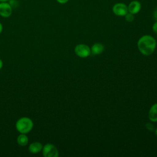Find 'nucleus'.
Masks as SVG:
<instances>
[{
	"label": "nucleus",
	"instance_id": "obj_1",
	"mask_svg": "<svg viewBox=\"0 0 157 157\" xmlns=\"http://www.w3.org/2000/svg\"><path fill=\"white\" fill-rule=\"evenodd\" d=\"M156 40L150 35L145 34L140 37L137 42V46L141 54L150 56L153 53L156 47Z\"/></svg>",
	"mask_w": 157,
	"mask_h": 157
},
{
	"label": "nucleus",
	"instance_id": "obj_2",
	"mask_svg": "<svg viewBox=\"0 0 157 157\" xmlns=\"http://www.w3.org/2000/svg\"><path fill=\"white\" fill-rule=\"evenodd\" d=\"M33 127V121L28 117H21L15 123V128L19 133L28 134L31 131Z\"/></svg>",
	"mask_w": 157,
	"mask_h": 157
},
{
	"label": "nucleus",
	"instance_id": "obj_3",
	"mask_svg": "<svg viewBox=\"0 0 157 157\" xmlns=\"http://www.w3.org/2000/svg\"><path fill=\"white\" fill-rule=\"evenodd\" d=\"M41 152L44 157H58L59 156V151L57 147L51 143L43 145Z\"/></svg>",
	"mask_w": 157,
	"mask_h": 157
},
{
	"label": "nucleus",
	"instance_id": "obj_4",
	"mask_svg": "<svg viewBox=\"0 0 157 157\" xmlns=\"http://www.w3.org/2000/svg\"><path fill=\"white\" fill-rule=\"evenodd\" d=\"M74 52L80 58H87L91 55V48L86 44H78L75 47Z\"/></svg>",
	"mask_w": 157,
	"mask_h": 157
},
{
	"label": "nucleus",
	"instance_id": "obj_5",
	"mask_svg": "<svg viewBox=\"0 0 157 157\" xmlns=\"http://www.w3.org/2000/svg\"><path fill=\"white\" fill-rule=\"evenodd\" d=\"M113 13L119 17H124L128 12V6L123 2L115 3L112 7Z\"/></svg>",
	"mask_w": 157,
	"mask_h": 157
},
{
	"label": "nucleus",
	"instance_id": "obj_6",
	"mask_svg": "<svg viewBox=\"0 0 157 157\" xmlns=\"http://www.w3.org/2000/svg\"><path fill=\"white\" fill-rule=\"evenodd\" d=\"M12 13V7L7 2H0V16L3 18H9Z\"/></svg>",
	"mask_w": 157,
	"mask_h": 157
},
{
	"label": "nucleus",
	"instance_id": "obj_7",
	"mask_svg": "<svg viewBox=\"0 0 157 157\" xmlns=\"http://www.w3.org/2000/svg\"><path fill=\"white\" fill-rule=\"evenodd\" d=\"M141 3L137 0L132 1L128 6V12L136 15L138 13L141 9Z\"/></svg>",
	"mask_w": 157,
	"mask_h": 157
},
{
	"label": "nucleus",
	"instance_id": "obj_8",
	"mask_svg": "<svg viewBox=\"0 0 157 157\" xmlns=\"http://www.w3.org/2000/svg\"><path fill=\"white\" fill-rule=\"evenodd\" d=\"M43 145L41 142L35 141L31 142L28 146V151L32 154H37L42 151Z\"/></svg>",
	"mask_w": 157,
	"mask_h": 157
},
{
	"label": "nucleus",
	"instance_id": "obj_9",
	"mask_svg": "<svg viewBox=\"0 0 157 157\" xmlns=\"http://www.w3.org/2000/svg\"><path fill=\"white\" fill-rule=\"evenodd\" d=\"M148 117L150 121L157 122V103L153 104L148 111Z\"/></svg>",
	"mask_w": 157,
	"mask_h": 157
},
{
	"label": "nucleus",
	"instance_id": "obj_10",
	"mask_svg": "<svg viewBox=\"0 0 157 157\" xmlns=\"http://www.w3.org/2000/svg\"><path fill=\"white\" fill-rule=\"evenodd\" d=\"M104 49L102 44L100 42L94 43L91 47V53L93 55H99L101 54Z\"/></svg>",
	"mask_w": 157,
	"mask_h": 157
},
{
	"label": "nucleus",
	"instance_id": "obj_11",
	"mask_svg": "<svg viewBox=\"0 0 157 157\" xmlns=\"http://www.w3.org/2000/svg\"><path fill=\"white\" fill-rule=\"evenodd\" d=\"M17 144L21 147H25L28 144L29 138L27 134L20 133L17 138Z\"/></svg>",
	"mask_w": 157,
	"mask_h": 157
},
{
	"label": "nucleus",
	"instance_id": "obj_12",
	"mask_svg": "<svg viewBox=\"0 0 157 157\" xmlns=\"http://www.w3.org/2000/svg\"><path fill=\"white\" fill-rule=\"evenodd\" d=\"M124 18H125V20L128 22H132L134 20V14H132L129 12H128L124 16Z\"/></svg>",
	"mask_w": 157,
	"mask_h": 157
},
{
	"label": "nucleus",
	"instance_id": "obj_13",
	"mask_svg": "<svg viewBox=\"0 0 157 157\" xmlns=\"http://www.w3.org/2000/svg\"><path fill=\"white\" fill-rule=\"evenodd\" d=\"M145 127L146 128L150 131H152L153 130H155V127H154V125L151 123H147L146 124H145Z\"/></svg>",
	"mask_w": 157,
	"mask_h": 157
},
{
	"label": "nucleus",
	"instance_id": "obj_14",
	"mask_svg": "<svg viewBox=\"0 0 157 157\" xmlns=\"http://www.w3.org/2000/svg\"><path fill=\"white\" fill-rule=\"evenodd\" d=\"M152 31L157 34V21H156L152 25Z\"/></svg>",
	"mask_w": 157,
	"mask_h": 157
},
{
	"label": "nucleus",
	"instance_id": "obj_15",
	"mask_svg": "<svg viewBox=\"0 0 157 157\" xmlns=\"http://www.w3.org/2000/svg\"><path fill=\"white\" fill-rule=\"evenodd\" d=\"M153 18L155 20V21H157V7L155 9L153 13Z\"/></svg>",
	"mask_w": 157,
	"mask_h": 157
},
{
	"label": "nucleus",
	"instance_id": "obj_16",
	"mask_svg": "<svg viewBox=\"0 0 157 157\" xmlns=\"http://www.w3.org/2000/svg\"><path fill=\"white\" fill-rule=\"evenodd\" d=\"M59 4H66L69 0H56Z\"/></svg>",
	"mask_w": 157,
	"mask_h": 157
},
{
	"label": "nucleus",
	"instance_id": "obj_17",
	"mask_svg": "<svg viewBox=\"0 0 157 157\" xmlns=\"http://www.w3.org/2000/svg\"><path fill=\"white\" fill-rule=\"evenodd\" d=\"M2 67H3V61L1 59H0V71L1 70Z\"/></svg>",
	"mask_w": 157,
	"mask_h": 157
},
{
	"label": "nucleus",
	"instance_id": "obj_18",
	"mask_svg": "<svg viewBox=\"0 0 157 157\" xmlns=\"http://www.w3.org/2000/svg\"><path fill=\"white\" fill-rule=\"evenodd\" d=\"M2 30H3V25H2V24L0 22V34H1V33L2 32Z\"/></svg>",
	"mask_w": 157,
	"mask_h": 157
},
{
	"label": "nucleus",
	"instance_id": "obj_19",
	"mask_svg": "<svg viewBox=\"0 0 157 157\" xmlns=\"http://www.w3.org/2000/svg\"><path fill=\"white\" fill-rule=\"evenodd\" d=\"M9 0H0V2H8Z\"/></svg>",
	"mask_w": 157,
	"mask_h": 157
},
{
	"label": "nucleus",
	"instance_id": "obj_20",
	"mask_svg": "<svg viewBox=\"0 0 157 157\" xmlns=\"http://www.w3.org/2000/svg\"><path fill=\"white\" fill-rule=\"evenodd\" d=\"M155 134L157 136V128L155 129Z\"/></svg>",
	"mask_w": 157,
	"mask_h": 157
}]
</instances>
